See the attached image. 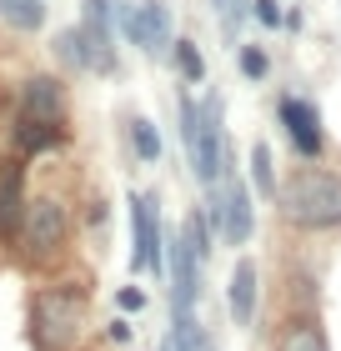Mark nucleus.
Masks as SVG:
<instances>
[{
	"label": "nucleus",
	"mask_w": 341,
	"mask_h": 351,
	"mask_svg": "<svg viewBox=\"0 0 341 351\" xmlns=\"http://www.w3.org/2000/svg\"><path fill=\"white\" fill-rule=\"evenodd\" d=\"M25 326H30V346L36 351H75L80 331L91 326V296L86 286L60 281V286H40L25 306Z\"/></svg>",
	"instance_id": "obj_1"
},
{
	"label": "nucleus",
	"mask_w": 341,
	"mask_h": 351,
	"mask_svg": "<svg viewBox=\"0 0 341 351\" xmlns=\"http://www.w3.org/2000/svg\"><path fill=\"white\" fill-rule=\"evenodd\" d=\"M176 116H181V141H186V151H191V171H196V181H201V186H216L221 176H226V161H231L221 90H211L206 101H196V95L181 90Z\"/></svg>",
	"instance_id": "obj_2"
},
{
	"label": "nucleus",
	"mask_w": 341,
	"mask_h": 351,
	"mask_svg": "<svg viewBox=\"0 0 341 351\" xmlns=\"http://www.w3.org/2000/svg\"><path fill=\"white\" fill-rule=\"evenodd\" d=\"M276 211L296 231H336L341 226V171L301 166L276 191Z\"/></svg>",
	"instance_id": "obj_3"
},
{
	"label": "nucleus",
	"mask_w": 341,
	"mask_h": 351,
	"mask_svg": "<svg viewBox=\"0 0 341 351\" xmlns=\"http://www.w3.org/2000/svg\"><path fill=\"white\" fill-rule=\"evenodd\" d=\"M201 211L211 221V231H216V241H226V246H246L251 241V231H256V201H251V186L241 181V171L231 161H226V176L216 186H206Z\"/></svg>",
	"instance_id": "obj_4"
},
{
	"label": "nucleus",
	"mask_w": 341,
	"mask_h": 351,
	"mask_svg": "<svg viewBox=\"0 0 341 351\" xmlns=\"http://www.w3.org/2000/svg\"><path fill=\"white\" fill-rule=\"evenodd\" d=\"M66 241H71V211H66V201L36 196V201H30V211H25V226H21V256L30 266H40V261H51Z\"/></svg>",
	"instance_id": "obj_5"
},
{
	"label": "nucleus",
	"mask_w": 341,
	"mask_h": 351,
	"mask_svg": "<svg viewBox=\"0 0 341 351\" xmlns=\"http://www.w3.org/2000/svg\"><path fill=\"white\" fill-rule=\"evenodd\" d=\"M131 271L161 276L166 271V231H161V201L151 191H131Z\"/></svg>",
	"instance_id": "obj_6"
},
{
	"label": "nucleus",
	"mask_w": 341,
	"mask_h": 351,
	"mask_svg": "<svg viewBox=\"0 0 341 351\" xmlns=\"http://www.w3.org/2000/svg\"><path fill=\"white\" fill-rule=\"evenodd\" d=\"M116 25H121V36L131 40L141 56H151V60H161V56H166V45H176L171 40V10H166V0H141V5L126 0Z\"/></svg>",
	"instance_id": "obj_7"
},
{
	"label": "nucleus",
	"mask_w": 341,
	"mask_h": 351,
	"mask_svg": "<svg viewBox=\"0 0 341 351\" xmlns=\"http://www.w3.org/2000/svg\"><path fill=\"white\" fill-rule=\"evenodd\" d=\"M276 116H281V131H286L291 151H296L301 161H316V156L327 151V131H321V116H316V106L306 101V95L286 90L281 101H276Z\"/></svg>",
	"instance_id": "obj_8"
},
{
	"label": "nucleus",
	"mask_w": 341,
	"mask_h": 351,
	"mask_svg": "<svg viewBox=\"0 0 341 351\" xmlns=\"http://www.w3.org/2000/svg\"><path fill=\"white\" fill-rule=\"evenodd\" d=\"M166 271H171V316H191L201 301V256L181 231L166 241Z\"/></svg>",
	"instance_id": "obj_9"
},
{
	"label": "nucleus",
	"mask_w": 341,
	"mask_h": 351,
	"mask_svg": "<svg viewBox=\"0 0 341 351\" xmlns=\"http://www.w3.org/2000/svg\"><path fill=\"white\" fill-rule=\"evenodd\" d=\"M25 211H30V196H25V156H5L0 161V241L15 246V236L25 226Z\"/></svg>",
	"instance_id": "obj_10"
},
{
	"label": "nucleus",
	"mask_w": 341,
	"mask_h": 351,
	"mask_svg": "<svg viewBox=\"0 0 341 351\" xmlns=\"http://www.w3.org/2000/svg\"><path fill=\"white\" fill-rule=\"evenodd\" d=\"M15 121H40V125H66V86L56 75H30L15 95Z\"/></svg>",
	"instance_id": "obj_11"
},
{
	"label": "nucleus",
	"mask_w": 341,
	"mask_h": 351,
	"mask_svg": "<svg viewBox=\"0 0 341 351\" xmlns=\"http://www.w3.org/2000/svg\"><path fill=\"white\" fill-rule=\"evenodd\" d=\"M226 301H231V322L236 326H256V306H261V271H256L251 256H236Z\"/></svg>",
	"instance_id": "obj_12"
},
{
	"label": "nucleus",
	"mask_w": 341,
	"mask_h": 351,
	"mask_svg": "<svg viewBox=\"0 0 341 351\" xmlns=\"http://www.w3.org/2000/svg\"><path fill=\"white\" fill-rule=\"evenodd\" d=\"M51 51H56V60H60L66 71H80V75H86V71H95L91 40H86V30H80V25H66V30H56V45H51Z\"/></svg>",
	"instance_id": "obj_13"
},
{
	"label": "nucleus",
	"mask_w": 341,
	"mask_h": 351,
	"mask_svg": "<svg viewBox=\"0 0 341 351\" xmlns=\"http://www.w3.org/2000/svg\"><path fill=\"white\" fill-rule=\"evenodd\" d=\"M45 0H0V25L21 30V36H36V30H45Z\"/></svg>",
	"instance_id": "obj_14"
},
{
	"label": "nucleus",
	"mask_w": 341,
	"mask_h": 351,
	"mask_svg": "<svg viewBox=\"0 0 341 351\" xmlns=\"http://www.w3.org/2000/svg\"><path fill=\"white\" fill-rule=\"evenodd\" d=\"M276 351H331V346H327V331H321L316 316H296V322H286Z\"/></svg>",
	"instance_id": "obj_15"
},
{
	"label": "nucleus",
	"mask_w": 341,
	"mask_h": 351,
	"mask_svg": "<svg viewBox=\"0 0 341 351\" xmlns=\"http://www.w3.org/2000/svg\"><path fill=\"white\" fill-rule=\"evenodd\" d=\"M126 141H131L136 161H145V166H156L161 156H166V146H161V131H156L145 116H131V121H126Z\"/></svg>",
	"instance_id": "obj_16"
},
{
	"label": "nucleus",
	"mask_w": 341,
	"mask_h": 351,
	"mask_svg": "<svg viewBox=\"0 0 341 351\" xmlns=\"http://www.w3.org/2000/svg\"><path fill=\"white\" fill-rule=\"evenodd\" d=\"M246 166H251V181H256V191H261L266 201H276L281 181H276V161H271V146H266L261 136L251 141V151H246Z\"/></svg>",
	"instance_id": "obj_17"
},
{
	"label": "nucleus",
	"mask_w": 341,
	"mask_h": 351,
	"mask_svg": "<svg viewBox=\"0 0 341 351\" xmlns=\"http://www.w3.org/2000/svg\"><path fill=\"white\" fill-rule=\"evenodd\" d=\"M181 236L191 241V251H196V256H201V266H206V261H211V251H216V231H211V221H206V211H201V206L186 216Z\"/></svg>",
	"instance_id": "obj_18"
},
{
	"label": "nucleus",
	"mask_w": 341,
	"mask_h": 351,
	"mask_svg": "<svg viewBox=\"0 0 341 351\" xmlns=\"http://www.w3.org/2000/svg\"><path fill=\"white\" fill-rule=\"evenodd\" d=\"M171 56H176V71H181L186 86H201V81H206V60H201V51H196V40H191V36L176 40Z\"/></svg>",
	"instance_id": "obj_19"
},
{
	"label": "nucleus",
	"mask_w": 341,
	"mask_h": 351,
	"mask_svg": "<svg viewBox=\"0 0 341 351\" xmlns=\"http://www.w3.org/2000/svg\"><path fill=\"white\" fill-rule=\"evenodd\" d=\"M236 71H241V81H266V71H271V60H266V51H261V45H236Z\"/></svg>",
	"instance_id": "obj_20"
},
{
	"label": "nucleus",
	"mask_w": 341,
	"mask_h": 351,
	"mask_svg": "<svg viewBox=\"0 0 341 351\" xmlns=\"http://www.w3.org/2000/svg\"><path fill=\"white\" fill-rule=\"evenodd\" d=\"M251 15H256L261 25H281V21H286L281 0H251Z\"/></svg>",
	"instance_id": "obj_21"
},
{
	"label": "nucleus",
	"mask_w": 341,
	"mask_h": 351,
	"mask_svg": "<svg viewBox=\"0 0 341 351\" xmlns=\"http://www.w3.org/2000/svg\"><path fill=\"white\" fill-rule=\"evenodd\" d=\"M116 306L141 316V311H145V291H141V286H121V291H116Z\"/></svg>",
	"instance_id": "obj_22"
},
{
	"label": "nucleus",
	"mask_w": 341,
	"mask_h": 351,
	"mask_svg": "<svg viewBox=\"0 0 341 351\" xmlns=\"http://www.w3.org/2000/svg\"><path fill=\"white\" fill-rule=\"evenodd\" d=\"M106 337L126 346V341H131V322H126V316H116V322H110V326H106Z\"/></svg>",
	"instance_id": "obj_23"
},
{
	"label": "nucleus",
	"mask_w": 341,
	"mask_h": 351,
	"mask_svg": "<svg viewBox=\"0 0 341 351\" xmlns=\"http://www.w3.org/2000/svg\"><path fill=\"white\" fill-rule=\"evenodd\" d=\"M110 226V211H106V201H91V231H106Z\"/></svg>",
	"instance_id": "obj_24"
},
{
	"label": "nucleus",
	"mask_w": 341,
	"mask_h": 351,
	"mask_svg": "<svg viewBox=\"0 0 341 351\" xmlns=\"http://www.w3.org/2000/svg\"><path fill=\"white\" fill-rule=\"evenodd\" d=\"M301 21H306V15H301V5H291V10H286V21H281V25H286V30H301Z\"/></svg>",
	"instance_id": "obj_25"
},
{
	"label": "nucleus",
	"mask_w": 341,
	"mask_h": 351,
	"mask_svg": "<svg viewBox=\"0 0 341 351\" xmlns=\"http://www.w3.org/2000/svg\"><path fill=\"white\" fill-rule=\"evenodd\" d=\"M161 351H186V341H181V337H176V331H171V337L161 341Z\"/></svg>",
	"instance_id": "obj_26"
},
{
	"label": "nucleus",
	"mask_w": 341,
	"mask_h": 351,
	"mask_svg": "<svg viewBox=\"0 0 341 351\" xmlns=\"http://www.w3.org/2000/svg\"><path fill=\"white\" fill-rule=\"evenodd\" d=\"M211 10H216V21H221V10H226V0H211Z\"/></svg>",
	"instance_id": "obj_27"
}]
</instances>
